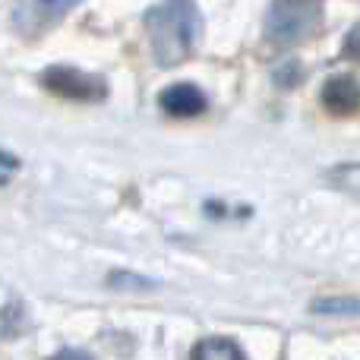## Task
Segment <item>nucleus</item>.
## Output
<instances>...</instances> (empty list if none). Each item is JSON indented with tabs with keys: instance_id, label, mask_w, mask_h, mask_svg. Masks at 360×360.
Listing matches in <instances>:
<instances>
[{
	"instance_id": "nucleus-6",
	"label": "nucleus",
	"mask_w": 360,
	"mask_h": 360,
	"mask_svg": "<svg viewBox=\"0 0 360 360\" xmlns=\"http://www.w3.org/2000/svg\"><path fill=\"white\" fill-rule=\"evenodd\" d=\"M158 105L171 114V117H196L205 111V95L190 82H174L162 92Z\"/></svg>"
},
{
	"instance_id": "nucleus-10",
	"label": "nucleus",
	"mask_w": 360,
	"mask_h": 360,
	"mask_svg": "<svg viewBox=\"0 0 360 360\" xmlns=\"http://www.w3.org/2000/svg\"><path fill=\"white\" fill-rule=\"evenodd\" d=\"M345 57L348 60H354V63H360V25H354V29L348 32V38H345Z\"/></svg>"
},
{
	"instance_id": "nucleus-3",
	"label": "nucleus",
	"mask_w": 360,
	"mask_h": 360,
	"mask_svg": "<svg viewBox=\"0 0 360 360\" xmlns=\"http://www.w3.org/2000/svg\"><path fill=\"white\" fill-rule=\"evenodd\" d=\"M41 86L70 101H101L108 95V86L101 76L82 73L76 67H48L41 73Z\"/></svg>"
},
{
	"instance_id": "nucleus-4",
	"label": "nucleus",
	"mask_w": 360,
	"mask_h": 360,
	"mask_svg": "<svg viewBox=\"0 0 360 360\" xmlns=\"http://www.w3.org/2000/svg\"><path fill=\"white\" fill-rule=\"evenodd\" d=\"M79 0H16V10H13V22L22 35L35 38L41 32H48L51 25H57L67 16Z\"/></svg>"
},
{
	"instance_id": "nucleus-9",
	"label": "nucleus",
	"mask_w": 360,
	"mask_h": 360,
	"mask_svg": "<svg viewBox=\"0 0 360 360\" xmlns=\"http://www.w3.org/2000/svg\"><path fill=\"white\" fill-rule=\"evenodd\" d=\"M193 357H243V348H237L231 338H205L202 345H196L193 348Z\"/></svg>"
},
{
	"instance_id": "nucleus-7",
	"label": "nucleus",
	"mask_w": 360,
	"mask_h": 360,
	"mask_svg": "<svg viewBox=\"0 0 360 360\" xmlns=\"http://www.w3.org/2000/svg\"><path fill=\"white\" fill-rule=\"evenodd\" d=\"M313 313H319V316H357L360 300L357 297H323L313 304Z\"/></svg>"
},
{
	"instance_id": "nucleus-5",
	"label": "nucleus",
	"mask_w": 360,
	"mask_h": 360,
	"mask_svg": "<svg viewBox=\"0 0 360 360\" xmlns=\"http://www.w3.org/2000/svg\"><path fill=\"white\" fill-rule=\"evenodd\" d=\"M319 98H323L326 111H332V114H354L360 108V82L354 76H345V73L329 76Z\"/></svg>"
},
{
	"instance_id": "nucleus-8",
	"label": "nucleus",
	"mask_w": 360,
	"mask_h": 360,
	"mask_svg": "<svg viewBox=\"0 0 360 360\" xmlns=\"http://www.w3.org/2000/svg\"><path fill=\"white\" fill-rule=\"evenodd\" d=\"M323 177L329 180L332 186H338V190L360 193V162H354V165H335V168H329Z\"/></svg>"
},
{
	"instance_id": "nucleus-1",
	"label": "nucleus",
	"mask_w": 360,
	"mask_h": 360,
	"mask_svg": "<svg viewBox=\"0 0 360 360\" xmlns=\"http://www.w3.org/2000/svg\"><path fill=\"white\" fill-rule=\"evenodd\" d=\"M146 32H149L152 54L162 67H177L190 60L202 35V16L196 0H158L146 13Z\"/></svg>"
},
{
	"instance_id": "nucleus-2",
	"label": "nucleus",
	"mask_w": 360,
	"mask_h": 360,
	"mask_svg": "<svg viewBox=\"0 0 360 360\" xmlns=\"http://www.w3.org/2000/svg\"><path fill=\"white\" fill-rule=\"evenodd\" d=\"M319 19H323V0H272L266 35L278 48H291L316 32Z\"/></svg>"
}]
</instances>
